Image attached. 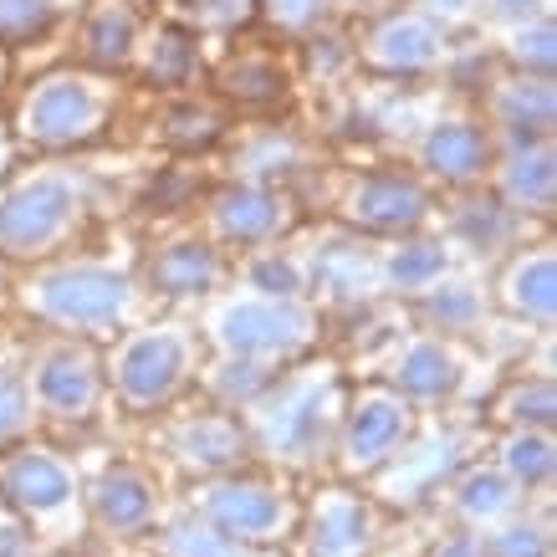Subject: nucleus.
I'll list each match as a JSON object with an SVG mask.
<instances>
[{
  "label": "nucleus",
  "mask_w": 557,
  "mask_h": 557,
  "mask_svg": "<svg viewBox=\"0 0 557 557\" xmlns=\"http://www.w3.org/2000/svg\"><path fill=\"white\" fill-rule=\"evenodd\" d=\"M343 379L338 363H312V369L282 373L256 394L246 409V445L256 456L276 460V466H312L322 460L327 440L338 435L343 420Z\"/></svg>",
  "instance_id": "1"
},
{
  "label": "nucleus",
  "mask_w": 557,
  "mask_h": 557,
  "mask_svg": "<svg viewBox=\"0 0 557 557\" xmlns=\"http://www.w3.org/2000/svg\"><path fill=\"white\" fill-rule=\"evenodd\" d=\"M144 302L149 297L123 271L108 267H47L26 282V312L47 322L51 333H72V338L134 327Z\"/></svg>",
  "instance_id": "2"
},
{
  "label": "nucleus",
  "mask_w": 557,
  "mask_h": 557,
  "mask_svg": "<svg viewBox=\"0 0 557 557\" xmlns=\"http://www.w3.org/2000/svg\"><path fill=\"white\" fill-rule=\"evenodd\" d=\"M119 113V83L92 67L51 72L21 102V138L36 149H77L113 123Z\"/></svg>",
  "instance_id": "3"
},
{
  "label": "nucleus",
  "mask_w": 557,
  "mask_h": 557,
  "mask_svg": "<svg viewBox=\"0 0 557 557\" xmlns=\"http://www.w3.org/2000/svg\"><path fill=\"white\" fill-rule=\"evenodd\" d=\"M87 189L62 170H41L0 195V256L36 261L57 256L72 231H83Z\"/></svg>",
  "instance_id": "4"
},
{
  "label": "nucleus",
  "mask_w": 557,
  "mask_h": 557,
  "mask_svg": "<svg viewBox=\"0 0 557 557\" xmlns=\"http://www.w3.org/2000/svg\"><path fill=\"white\" fill-rule=\"evenodd\" d=\"M189 369H195L189 327L149 322V327L123 333V343L113 348V363H108V384L134 414H149V409L170 405L174 394L189 384Z\"/></svg>",
  "instance_id": "5"
},
{
  "label": "nucleus",
  "mask_w": 557,
  "mask_h": 557,
  "mask_svg": "<svg viewBox=\"0 0 557 557\" xmlns=\"http://www.w3.org/2000/svg\"><path fill=\"white\" fill-rule=\"evenodd\" d=\"M0 496L47 542H72L83 527V486L67 460L47 445H21L0 456Z\"/></svg>",
  "instance_id": "6"
},
{
  "label": "nucleus",
  "mask_w": 557,
  "mask_h": 557,
  "mask_svg": "<svg viewBox=\"0 0 557 557\" xmlns=\"http://www.w3.org/2000/svg\"><path fill=\"white\" fill-rule=\"evenodd\" d=\"M210 338L231 358H297L318 338V312L302 297H225L210 312Z\"/></svg>",
  "instance_id": "7"
},
{
  "label": "nucleus",
  "mask_w": 557,
  "mask_h": 557,
  "mask_svg": "<svg viewBox=\"0 0 557 557\" xmlns=\"http://www.w3.org/2000/svg\"><path fill=\"white\" fill-rule=\"evenodd\" d=\"M102 358L92 338H47L26 363V388H32V409L47 420H92L102 399Z\"/></svg>",
  "instance_id": "8"
},
{
  "label": "nucleus",
  "mask_w": 557,
  "mask_h": 557,
  "mask_svg": "<svg viewBox=\"0 0 557 557\" xmlns=\"http://www.w3.org/2000/svg\"><path fill=\"white\" fill-rule=\"evenodd\" d=\"M195 517L236 542H282L297 522V507L282 486L256 481V475H210L195 496Z\"/></svg>",
  "instance_id": "9"
},
{
  "label": "nucleus",
  "mask_w": 557,
  "mask_h": 557,
  "mask_svg": "<svg viewBox=\"0 0 557 557\" xmlns=\"http://www.w3.org/2000/svg\"><path fill=\"white\" fill-rule=\"evenodd\" d=\"M409 424H414V405L405 394L388 384H369L354 405H343V420H338L343 466L348 471H379L409 440Z\"/></svg>",
  "instance_id": "10"
},
{
  "label": "nucleus",
  "mask_w": 557,
  "mask_h": 557,
  "mask_svg": "<svg viewBox=\"0 0 557 557\" xmlns=\"http://www.w3.org/2000/svg\"><path fill=\"white\" fill-rule=\"evenodd\" d=\"M164 445H170V456L180 466L200 475H225L231 466L251 456V445H246V430L236 420H225L220 409L210 414H185V420H174L164 430Z\"/></svg>",
  "instance_id": "11"
},
{
  "label": "nucleus",
  "mask_w": 557,
  "mask_h": 557,
  "mask_svg": "<svg viewBox=\"0 0 557 557\" xmlns=\"http://www.w3.org/2000/svg\"><path fill=\"white\" fill-rule=\"evenodd\" d=\"M424 210H430V200L409 174H363L343 195V215L363 231H414Z\"/></svg>",
  "instance_id": "12"
},
{
  "label": "nucleus",
  "mask_w": 557,
  "mask_h": 557,
  "mask_svg": "<svg viewBox=\"0 0 557 557\" xmlns=\"http://www.w3.org/2000/svg\"><path fill=\"white\" fill-rule=\"evenodd\" d=\"M210 220H215L220 240L261 251L267 240H276L287 231L292 215H287V200H282V195H271V189H261V185H231L210 200Z\"/></svg>",
  "instance_id": "13"
},
{
  "label": "nucleus",
  "mask_w": 557,
  "mask_h": 557,
  "mask_svg": "<svg viewBox=\"0 0 557 557\" xmlns=\"http://www.w3.org/2000/svg\"><path fill=\"white\" fill-rule=\"evenodd\" d=\"M373 547V507L354 491H322L312 522H307V553L312 557H369Z\"/></svg>",
  "instance_id": "14"
},
{
  "label": "nucleus",
  "mask_w": 557,
  "mask_h": 557,
  "mask_svg": "<svg viewBox=\"0 0 557 557\" xmlns=\"http://www.w3.org/2000/svg\"><path fill=\"white\" fill-rule=\"evenodd\" d=\"M358 57H369L379 72H424L440 62V32L414 11L384 16L369 32V41L358 47Z\"/></svg>",
  "instance_id": "15"
},
{
  "label": "nucleus",
  "mask_w": 557,
  "mask_h": 557,
  "mask_svg": "<svg viewBox=\"0 0 557 557\" xmlns=\"http://www.w3.org/2000/svg\"><path fill=\"white\" fill-rule=\"evenodd\" d=\"M87 507L108 532H138V527L153 522L159 496H153V481L138 466H108L87 491Z\"/></svg>",
  "instance_id": "16"
},
{
  "label": "nucleus",
  "mask_w": 557,
  "mask_h": 557,
  "mask_svg": "<svg viewBox=\"0 0 557 557\" xmlns=\"http://www.w3.org/2000/svg\"><path fill=\"white\" fill-rule=\"evenodd\" d=\"M220 276H225V267H220V251L210 240H174L164 251H153L149 261V292L153 297H174V302L210 297Z\"/></svg>",
  "instance_id": "17"
},
{
  "label": "nucleus",
  "mask_w": 557,
  "mask_h": 557,
  "mask_svg": "<svg viewBox=\"0 0 557 557\" xmlns=\"http://www.w3.org/2000/svg\"><path fill=\"white\" fill-rule=\"evenodd\" d=\"M424 170L440 174V180H450V185H471L481 174L491 170V134L486 128H475V123H435L430 134H424Z\"/></svg>",
  "instance_id": "18"
},
{
  "label": "nucleus",
  "mask_w": 557,
  "mask_h": 557,
  "mask_svg": "<svg viewBox=\"0 0 557 557\" xmlns=\"http://www.w3.org/2000/svg\"><path fill=\"white\" fill-rule=\"evenodd\" d=\"M557 282H553V246H532V251L511 256L507 271H502V282H496V297H502V307L507 312H517V318L537 322V327H547L553 322V297Z\"/></svg>",
  "instance_id": "19"
},
{
  "label": "nucleus",
  "mask_w": 557,
  "mask_h": 557,
  "mask_svg": "<svg viewBox=\"0 0 557 557\" xmlns=\"http://www.w3.org/2000/svg\"><path fill=\"white\" fill-rule=\"evenodd\" d=\"M138 47V11L128 0H92L83 32H77V51L92 72L123 67Z\"/></svg>",
  "instance_id": "20"
},
{
  "label": "nucleus",
  "mask_w": 557,
  "mask_h": 557,
  "mask_svg": "<svg viewBox=\"0 0 557 557\" xmlns=\"http://www.w3.org/2000/svg\"><path fill=\"white\" fill-rule=\"evenodd\" d=\"M460 384V358L445 338H414L394 363V388L405 399H445Z\"/></svg>",
  "instance_id": "21"
},
{
  "label": "nucleus",
  "mask_w": 557,
  "mask_h": 557,
  "mask_svg": "<svg viewBox=\"0 0 557 557\" xmlns=\"http://www.w3.org/2000/svg\"><path fill=\"white\" fill-rule=\"evenodd\" d=\"M502 189H507V200L522 205V210H547V205H553V149H547V138L517 149V159H511L507 174H502Z\"/></svg>",
  "instance_id": "22"
},
{
  "label": "nucleus",
  "mask_w": 557,
  "mask_h": 557,
  "mask_svg": "<svg viewBox=\"0 0 557 557\" xmlns=\"http://www.w3.org/2000/svg\"><path fill=\"white\" fill-rule=\"evenodd\" d=\"M456 507L460 517H471V522H502L511 507H517V486H511L507 471H471L466 481L456 486Z\"/></svg>",
  "instance_id": "23"
},
{
  "label": "nucleus",
  "mask_w": 557,
  "mask_h": 557,
  "mask_svg": "<svg viewBox=\"0 0 557 557\" xmlns=\"http://www.w3.org/2000/svg\"><path fill=\"white\" fill-rule=\"evenodd\" d=\"M36 420L32 388H26V369L16 354H0V445H11L16 435H26Z\"/></svg>",
  "instance_id": "24"
},
{
  "label": "nucleus",
  "mask_w": 557,
  "mask_h": 557,
  "mask_svg": "<svg viewBox=\"0 0 557 557\" xmlns=\"http://www.w3.org/2000/svg\"><path fill=\"white\" fill-rule=\"evenodd\" d=\"M440 271H445V251L430 246V240H409V246L384 256L388 287H399V292H424L430 282H440Z\"/></svg>",
  "instance_id": "25"
},
{
  "label": "nucleus",
  "mask_w": 557,
  "mask_h": 557,
  "mask_svg": "<svg viewBox=\"0 0 557 557\" xmlns=\"http://www.w3.org/2000/svg\"><path fill=\"white\" fill-rule=\"evenodd\" d=\"M164 557H246V542L215 532L205 517H185L164 532Z\"/></svg>",
  "instance_id": "26"
},
{
  "label": "nucleus",
  "mask_w": 557,
  "mask_h": 557,
  "mask_svg": "<svg viewBox=\"0 0 557 557\" xmlns=\"http://www.w3.org/2000/svg\"><path fill=\"white\" fill-rule=\"evenodd\" d=\"M424 297V312L435 318L440 333H466L475 318H481V292L475 287H460V282H430V287L420 292Z\"/></svg>",
  "instance_id": "27"
},
{
  "label": "nucleus",
  "mask_w": 557,
  "mask_h": 557,
  "mask_svg": "<svg viewBox=\"0 0 557 557\" xmlns=\"http://www.w3.org/2000/svg\"><path fill=\"white\" fill-rule=\"evenodd\" d=\"M502 471L522 486H537L553 475V440L547 430H517V435L502 445Z\"/></svg>",
  "instance_id": "28"
},
{
  "label": "nucleus",
  "mask_w": 557,
  "mask_h": 557,
  "mask_svg": "<svg viewBox=\"0 0 557 557\" xmlns=\"http://www.w3.org/2000/svg\"><path fill=\"white\" fill-rule=\"evenodd\" d=\"M220 87L240 102H276L287 83H282V67H276V62H267V57H240V62H231V67L220 72Z\"/></svg>",
  "instance_id": "29"
},
{
  "label": "nucleus",
  "mask_w": 557,
  "mask_h": 557,
  "mask_svg": "<svg viewBox=\"0 0 557 557\" xmlns=\"http://www.w3.org/2000/svg\"><path fill=\"white\" fill-rule=\"evenodd\" d=\"M502 420H517L522 430H547L553 424V379L547 373H537L532 384H511V394L502 399V409H496Z\"/></svg>",
  "instance_id": "30"
},
{
  "label": "nucleus",
  "mask_w": 557,
  "mask_h": 557,
  "mask_svg": "<svg viewBox=\"0 0 557 557\" xmlns=\"http://www.w3.org/2000/svg\"><path fill=\"white\" fill-rule=\"evenodd\" d=\"M246 282H251L246 292H261V297H302V267L282 251H256Z\"/></svg>",
  "instance_id": "31"
},
{
  "label": "nucleus",
  "mask_w": 557,
  "mask_h": 557,
  "mask_svg": "<svg viewBox=\"0 0 557 557\" xmlns=\"http://www.w3.org/2000/svg\"><path fill=\"white\" fill-rule=\"evenodd\" d=\"M62 16V0H0V41H32Z\"/></svg>",
  "instance_id": "32"
},
{
  "label": "nucleus",
  "mask_w": 557,
  "mask_h": 557,
  "mask_svg": "<svg viewBox=\"0 0 557 557\" xmlns=\"http://www.w3.org/2000/svg\"><path fill=\"white\" fill-rule=\"evenodd\" d=\"M189 62H195V47H189V36L180 32H159L149 47V77L164 87H180L189 77Z\"/></svg>",
  "instance_id": "33"
},
{
  "label": "nucleus",
  "mask_w": 557,
  "mask_h": 557,
  "mask_svg": "<svg viewBox=\"0 0 557 557\" xmlns=\"http://www.w3.org/2000/svg\"><path fill=\"white\" fill-rule=\"evenodd\" d=\"M481 547H486V557H547L553 553L547 527H537V522H511L502 532L481 537Z\"/></svg>",
  "instance_id": "34"
},
{
  "label": "nucleus",
  "mask_w": 557,
  "mask_h": 557,
  "mask_svg": "<svg viewBox=\"0 0 557 557\" xmlns=\"http://www.w3.org/2000/svg\"><path fill=\"white\" fill-rule=\"evenodd\" d=\"M215 134H220V119L215 113H200V108L164 119V138H170V144H210Z\"/></svg>",
  "instance_id": "35"
},
{
  "label": "nucleus",
  "mask_w": 557,
  "mask_h": 557,
  "mask_svg": "<svg viewBox=\"0 0 557 557\" xmlns=\"http://www.w3.org/2000/svg\"><path fill=\"white\" fill-rule=\"evenodd\" d=\"M276 26H287V32H307V26H318L322 11H327V0H267Z\"/></svg>",
  "instance_id": "36"
},
{
  "label": "nucleus",
  "mask_w": 557,
  "mask_h": 557,
  "mask_svg": "<svg viewBox=\"0 0 557 557\" xmlns=\"http://www.w3.org/2000/svg\"><path fill=\"white\" fill-rule=\"evenodd\" d=\"M195 21H240L251 11V0H180Z\"/></svg>",
  "instance_id": "37"
},
{
  "label": "nucleus",
  "mask_w": 557,
  "mask_h": 557,
  "mask_svg": "<svg viewBox=\"0 0 557 557\" xmlns=\"http://www.w3.org/2000/svg\"><path fill=\"white\" fill-rule=\"evenodd\" d=\"M5 164H11V144L0 138V174H5Z\"/></svg>",
  "instance_id": "38"
},
{
  "label": "nucleus",
  "mask_w": 557,
  "mask_h": 557,
  "mask_svg": "<svg viewBox=\"0 0 557 557\" xmlns=\"http://www.w3.org/2000/svg\"><path fill=\"white\" fill-rule=\"evenodd\" d=\"M0 292H5V256H0Z\"/></svg>",
  "instance_id": "39"
},
{
  "label": "nucleus",
  "mask_w": 557,
  "mask_h": 557,
  "mask_svg": "<svg viewBox=\"0 0 557 557\" xmlns=\"http://www.w3.org/2000/svg\"><path fill=\"white\" fill-rule=\"evenodd\" d=\"M0 83H5V51H0Z\"/></svg>",
  "instance_id": "40"
}]
</instances>
